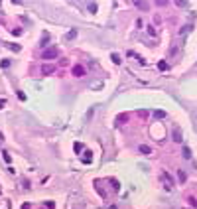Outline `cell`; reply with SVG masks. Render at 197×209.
Wrapping results in <instances>:
<instances>
[{"mask_svg":"<svg viewBox=\"0 0 197 209\" xmlns=\"http://www.w3.org/2000/svg\"><path fill=\"white\" fill-rule=\"evenodd\" d=\"M140 150H142L144 154H148V152H150V148H148V146H140Z\"/></svg>","mask_w":197,"mask_h":209,"instance_id":"obj_1","label":"cell"}]
</instances>
